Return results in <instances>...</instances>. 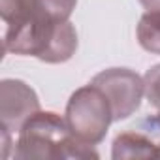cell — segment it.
Returning a JSON list of instances; mask_svg holds the SVG:
<instances>
[{"label": "cell", "mask_w": 160, "mask_h": 160, "mask_svg": "<svg viewBox=\"0 0 160 160\" xmlns=\"http://www.w3.org/2000/svg\"><path fill=\"white\" fill-rule=\"evenodd\" d=\"M77 0H0L6 23L4 51L62 64L77 51V32L70 23Z\"/></svg>", "instance_id": "obj_1"}, {"label": "cell", "mask_w": 160, "mask_h": 160, "mask_svg": "<svg viewBox=\"0 0 160 160\" xmlns=\"http://www.w3.org/2000/svg\"><path fill=\"white\" fill-rule=\"evenodd\" d=\"M13 156L17 160L98 158L92 145L79 141L64 117L55 111H36L19 130Z\"/></svg>", "instance_id": "obj_2"}, {"label": "cell", "mask_w": 160, "mask_h": 160, "mask_svg": "<svg viewBox=\"0 0 160 160\" xmlns=\"http://www.w3.org/2000/svg\"><path fill=\"white\" fill-rule=\"evenodd\" d=\"M64 119L79 141L94 147L106 138L113 122V111L106 94L89 83L70 96Z\"/></svg>", "instance_id": "obj_3"}, {"label": "cell", "mask_w": 160, "mask_h": 160, "mask_svg": "<svg viewBox=\"0 0 160 160\" xmlns=\"http://www.w3.org/2000/svg\"><path fill=\"white\" fill-rule=\"evenodd\" d=\"M91 83L106 94L113 111V122L134 115L145 96L143 77L130 68H108L96 73Z\"/></svg>", "instance_id": "obj_4"}, {"label": "cell", "mask_w": 160, "mask_h": 160, "mask_svg": "<svg viewBox=\"0 0 160 160\" xmlns=\"http://www.w3.org/2000/svg\"><path fill=\"white\" fill-rule=\"evenodd\" d=\"M36 111H40V100L30 85L21 79H4L0 83V130L19 134Z\"/></svg>", "instance_id": "obj_5"}, {"label": "cell", "mask_w": 160, "mask_h": 160, "mask_svg": "<svg viewBox=\"0 0 160 160\" xmlns=\"http://www.w3.org/2000/svg\"><path fill=\"white\" fill-rule=\"evenodd\" d=\"M111 156L115 160L122 158H160L158 141L141 132H122L113 139Z\"/></svg>", "instance_id": "obj_6"}, {"label": "cell", "mask_w": 160, "mask_h": 160, "mask_svg": "<svg viewBox=\"0 0 160 160\" xmlns=\"http://www.w3.org/2000/svg\"><path fill=\"white\" fill-rule=\"evenodd\" d=\"M139 45L152 55H160V10H147L136 28Z\"/></svg>", "instance_id": "obj_7"}, {"label": "cell", "mask_w": 160, "mask_h": 160, "mask_svg": "<svg viewBox=\"0 0 160 160\" xmlns=\"http://www.w3.org/2000/svg\"><path fill=\"white\" fill-rule=\"evenodd\" d=\"M143 83H145V96L149 104L156 111H160V64L147 70V73L143 75Z\"/></svg>", "instance_id": "obj_8"}, {"label": "cell", "mask_w": 160, "mask_h": 160, "mask_svg": "<svg viewBox=\"0 0 160 160\" xmlns=\"http://www.w3.org/2000/svg\"><path fill=\"white\" fill-rule=\"evenodd\" d=\"M145 10H160V0H139Z\"/></svg>", "instance_id": "obj_9"}, {"label": "cell", "mask_w": 160, "mask_h": 160, "mask_svg": "<svg viewBox=\"0 0 160 160\" xmlns=\"http://www.w3.org/2000/svg\"><path fill=\"white\" fill-rule=\"evenodd\" d=\"M149 122H151L152 126H156V130L160 132V111H158V113H156V115H154V117L149 121ZM158 147H160V139H158Z\"/></svg>", "instance_id": "obj_10"}]
</instances>
